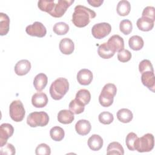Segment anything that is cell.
<instances>
[{
  "label": "cell",
  "mask_w": 155,
  "mask_h": 155,
  "mask_svg": "<svg viewBox=\"0 0 155 155\" xmlns=\"http://www.w3.org/2000/svg\"><path fill=\"white\" fill-rule=\"evenodd\" d=\"M74 10L71 21L76 27L79 28L87 26L96 15L94 11L82 5H76Z\"/></svg>",
  "instance_id": "obj_1"
},
{
  "label": "cell",
  "mask_w": 155,
  "mask_h": 155,
  "mask_svg": "<svg viewBox=\"0 0 155 155\" xmlns=\"http://www.w3.org/2000/svg\"><path fill=\"white\" fill-rule=\"evenodd\" d=\"M69 89V82L66 78H58L54 80L50 87L51 97L56 101L61 99Z\"/></svg>",
  "instance_id": "obj_2"
},
{
  "label": "cell",
  "mask_w": 155,
  "mask_h": 155,
  "mask_svg": "<svg viewBox=\"0 0 155 155\" xmlns=\"http://www.w3.org/2000/svg\"><path fill=\"white\" fill-rule=\"evenodd\" d=\"M117 88L112 83L105 84L99 96V102L104 107H108L113 103L114 97L116 94Z\"/></svg>",
  "instance_id": "obj_3"
},
{
  "label": "cell",
  "mask_w": 155,
  "mask_h": 155,
  "mask_svg": "<svg viewBox=\"0 0 155 155\" xmlns=\"http://www.w3.org/2000/svg\"><path fill=\"white\" fill-rule=\"evenodd\" d=\"M154 145V136L151 133H147L140 137H137L134 142V149L139 153L149 152L153 150Z\"/></svg>",
  "instance_id": "obj_4"
},
{
  "label": "cell",
  "mask_w": 155,
  "mask_h": 155,
  "mask_svg": "<svg viewBox=\"0 0 155 155\" xmlns=\"http://www.w3.org/2000/svg\"><path fill=\"white\" fill-rule=\"evenodd\" d=\"M49 116L45 111H34L28 114L27 123L31 127H44L49 122Z\"/></svg>",
  "instance_id": "obj_5"
},
{
  "label": "cell",
  "mask_w": 155,
  "mask_h": 155,
  "mask_svg": "<svg viewBox=\"0 0 155 155\" xmlns=\"http://www.w3.org/2000/svg\"><path fill=\"white\" fill-rule=\"evenodd\" d=\"M9 114L11 119L15 122H21L24 119L25 110L20 100H15L12 102L9 107Z\"/></svg>",
  "instance_id": "obj_6"
},
{
  "label": "cell",
  "mask_w": 155,
  "mask_h": 155,
  "mask_svg": "<svg viewBox=\"0 0 155 155\" xmlns=\"http://www.w3.org/2000/svg\"><path fill=\"white\" fill-rule=\"evenodd\" d=\"M111 26L107 22H101L94 24L91 28V33L94 38L101 39L110 34Z\"/></svg>",
  "instance_id": "obj_7"
},
{
  "label": "cell",
  "mask_w": 155,
  "mask_h": 155,
  "mask_svg": "<svg viewBox=\"0 0 155 155\" xmlns=\"http://www.w3.org/2000/svg\"><path fill=\"white\" fill-rule=\"evenodd\" d=\"M74 2L73 0H58L54 3V7L50 15L54 18L62 17L67 8Z\"/></svg>",
  "instance_id": "obj_8"
},
{
  "label": "cell",
  "mask_w": 155,
  "mask_h": 155,
  "mask_svg": "<svg viewBox=\"0 0 155 155\" xmlns=\"http://www.w3.org/2000/svg\"><path fill=\"white\" fill-rule=\"evenodd\" d=\"M25 31L30 36L39 38L45 36L47 33L45 27L42 24V23L38 21H36L33 24L27 26L25 28Z\"/></svg>",
  "instance_id": "obj_9"
},
{
  "label": "cell",
  "mask_w": 155,
  "mask_h": 155,
  "mask_svg": "<svg viewBox=\"0 0 155 155\" xmlns=\"http://www.w3.org/2000/svg\"><path fill=\"white\" fill-rule=\"evenodd\" d=\"M14 132L13 126L8 123L2 124L0 126V147L5 145L9 137H10Z\"/></svg>",
  "instance_id": "obj_10"
},
{
  "label": "cell",
  "mask_w": 155,
  "mask_h": 155,
  "mask_svg": "<svg viewBox=\"0 0 155 155\" xmlns=\"http://www.w3.org/2000/svg\"><path fill=\"white\" fill-rule=\"evenodd\" d=\"M110 48L115 53L119 52L124 48V39L118 35L111 36L107 42Z\"/></svg>",
  "instance_id": "obj_11"
},
{
  "label": "cell",
  "mask_w": 155,
  "mask_h": 155,
  "mask_svg": "<svg viewBox=\"0 0 155 155\" xmlns=\"http://www.w3.org/2000/svg\"><path fill=\"white\" fill-rule=\"evenodd\" d=\"M76 78L79 84L82 85H88L91 82L93 76L90 70L83 68L78 71Z\"/></svg>",
  "instance_id": "obj_12"
},
{
  "label": "cell",
  "mask_w": 155,
  "mask_h": 155,
  "mask_svg": "<svg viewBox=\"0 0 155 155\" xmlns=\"http://www.w3.org/2000/svg\"><path fill=\"white\" fill-rule=\"evenodd\" d=\"M141 81L144 86L147 87L152 92H154L155 76L154 72L145 71L142 73Z\"/></svg>",
  "instance_id": "obj_13"
},
{
  "label": "cell",
  "mask_w": 155,
  "mask_h": 155,
  "mask_svg": "<svg viewBox=\"0 0 155 155\" xmlns=\"http://www.w3.org/2000/svg\"><path fill=\"white\" fill-rule=\"evenodd\" d=\"M48 103V97L43 92H37L31 97V104L36 108H43Z\"/></svg>",
  "instance_id": "obj_14"
},
{
  "label": "cell",
  "mask_w": 155,
  "mask_h": 155,
  "mask_svg": "<svg viewBox=\"0 0 155 155\" xmlns=\"http://www.w3.org/2000/svg\"><path fill=\"white\" fill-rule=\"evenodd\" d=\"M31 69V63L27 59L19 61L15 66V71L18 76H24L27 74Z\"/></svg>",
  "instance_id": "obj_15"
},
{
  "label": "cell",
  "mask_w": 155,
  "mask_h": 155,
  "mask_svg": "<svg viewBox=\"0 0 155 155\" xmlns=\"http://www.w3.org/2000/svg\"><path fill=\"white\" fill-rule=\"evenodd\" d=\"M59 47L62 53L64 54H70L74 50V44L71 39L65 38L61 40Z\"/></svg>",
  "instance_id": "obj_16"
},
{
  "label": "cell",
  "mask_w": 155,
  "mask_h": 155,
  "mask_svg": "<svg viewBox=\"0 0 155 155\" xmlns=\"http://www.w3.org/2000/svg\"><path fill=\"white\" fill-rule=\"evenodd\" d=\"M91 129L90 122L85 119L79 120L75 125V130L77 133L81 136L88 134Z\"/></svg>",
  "instance_id": "obj_17"
},
{
  "label": "cell",
  "mask_w": 155,
  "mask_h": 155,
  "mask_svg": "<svg viewBox=\"0 0 155 155\" xmlns=\"http://www.w3.org/2000/svg\"><path fill=\"white\" fill-rule=\"evenodd\" d=\"M154 21L152 19L142 16L139 18L136 22L137 28L143 31H148L151 30L154 27Z\"/></svg>",
  "instance_id": "obj_18"
},
{
  "label": "cell",
  "mask_w": 155,
  "mask_h": 155,
  "mask_svg": "<svg viewBox=\"0 0 155 155\" xmlns=\"http://www.w3.org/2000/svg\"><path fill=\"white\" fill-rule=\"evenodd\" d=\"M48 82V78L44 73H41L38 74L34 78L33 85L35 88L38 91H41L45 88Z\"/></svg>",
  "instance_id": "obj_19"
},
{
  "label": "cell",
  "mask_w": 155,
  "mask_h": 155,
  "mask_svg": "<svg viewBox=\"0 0 155 155\" xmlns=\"http://www.w3.org/2000/svg\"><path fill=\"white\" fill-rule=\"evenodd\" d=\"M103 139L98 134H93L88 139V147L93 151H98L103 146Z\"/></svg>",
  "instance_id": "obj_20"
},
{
  "label": "cell",
  "mask_w": 155,
  "mask_h": 155,
  "mask_svg": "<svg viewBox=\"0 0 155 155\" xmlns=\"http://www.w3.org/2000/svg\"><path fill=\"white\" fill-rule=\"evenodd\" d=\"M74 119V113L70 110H62L58 114V121L63 124H71Z\"/></svg>",
  "instance_id": "obj_21"
},
{
  "label": "cell",
  "mask_w": 155,
  "mask_h": 155,
  "mask_svg": "<svg viewBox=\"0 0 155 155\" xmlns=\"http://www.w3.org/2000/svg\"><path fill=\"white\" fill-rule=\"evenodd\" d=\"M97 53L103 59H110L114 56L115 52L110 48L107 42H104L99 46Z\"/></svg>",
  "instance_id": "obj_22"
},
{
  "label": "cell",
  "mask_w": 155,
  "mask_h": 155,
  "mask_svg": "<svg viewBox=\"0 0 155 155\" xmlns=\"http://www.w3.org/2000/svg\"><path fill=\"white\" fill-rule=\"evenodd\" d=\"M10 19L8 15L2 12L0 13V35H6L9 31Z\"/></svg>",
  "instance_id": "obj_23"
},
{
  "label": "cell",
  "mask_w": 155,
  "mask_h": 155,
  "mask_svg": "<svg viewBox=\"0 0 155 155\" xmlns=\"http://www.w3.org/2000/svg\"><path fill=\"white\" fill-rule=\"evenodd\" d=\"M144 42L142 37L138 35H134L130 38L128 40L129 47L135 51L140 50L143 47Z\"/></svg>",
  "instance_id": "obj_24"
},
{
  "label": "cell",
  "mask_w": 155,
  "mask_h": 155,
  "mask_svg": "<svg viewBox=\"0 0 155 155\" xmlns=\"http://www.w3.org/2000/svg\"><path fill=\"white\" fill-rule=\"evenodd\" d=\"M117 119L122 123H128L133 118L132 112L127 108H121L117 112Z\"/></svg>",
  "instance_id": "obj_25"
},
{
  "label": "cell",
  "mask_w": 155,
  "mask_h": 155,
  "mask_svg": "<svg viewBox=\"0 0 155 155\" xmlns=\"http://www.w3.org/2000/svg\"><path fill=\"white\" fill-rule=\"evenodd\" d=\"M131 10V5L129 1L127 0L120 1L116 7V11L119 15L122 16H127L129 14Z\"/></svg>",
  "instance_id": "obj_26"
},
{
  "label": "cell",
  "mask_w": 155,
  "mask_h": 155,
  "mask_svg": "<svg viewBox=\"0 0 155 155\" xmlns=\"http://www.w3.org/2000/svg\"><path fill=\"white\" fill-rule=\"evenodd\" d=\"M107 154L123 155L124 154V150L120 143L113 142L108 144L107 148Z\"/></svg>",
  "instance_id": "obj_27"
},
{
  "label": "cell",
  "mask_w": 155,
  "mask_h": 155,
  "mask_svg": "<svg viewBox=\"0 0 155 155\" xmlns=\"http://www.w3.org/2000/svg\"><path fill=\"white\" fill-rule=\"evenodd\" d=\"M50 135L53 140L61 141L64 137L65 132L62 128L59 126H54L50 129Z\"/></svg>",
  "instance_id": "obj_28"
},
{
  "label": "cell",
  "mask_w": 155,
  "mask_h": 155,
  "mask_svg": "<svg viewBox=\"0 0 155 155\" xmlns=\"http://www.w3.org/2000/svg\"><path fill=\"white\" fill-rule=\"evenodd\" d=\"M75 98L85 105L90 101L91 94L87 89H81L76 93Z\"/></svg>",
  "instance_id": "obj_29"
},
{
  "label": "cell",
  "mask_w": 155,
  "mask_h": 155,
  "mask_svg": "<svg viewBox=\"0 0 155 155\" xmlns=\"http://www.w3.org/2000/svg\"><path fill=\"white\" fill-rule=\"evenodd\" d=\"M68 107L69 110L75 114L82 113L85 109V105L76 98L71 101Z\"/></svg>",
  "instance_id": "obj_30"
},
{
  "label": "cell",
  "mask_w": 155,
  "mask_h": 155,
  "mask_svg": "<svg viewBox=\"0 0 155 155\" xmlns=\"http://www.w3.org/2000/svg\"><path fill=\"white\" fill-rule=\"evenodd\" d=\"M54 0H40L38 2V7L41 11L50 14L54 7Z\"/></svg>",
  "instance_id": "obj_31"
},
{
  "label": "cell",
  "mask_w": 155,
  "mask_h": 155,
  "mask_svg": "<svg viewBox=\"0 0 155 155\" xmlns=\"http://www.w3.org/2000/svg\"><path fill=\"white\" fill-rule=\"evenodd\" d=\"M53 30L58 35H64L69 31V26L65 22H59L54 25Z\"/></svg>",
  "instance_id": "obj_32"
},
{
  "label": "cell",
  "mask_w": 155,
  "mask_h": 155,
  "mask_svg": "<svg viewBox=\"0 0 155 155\" xmlns=\"http://www.w3.org/2000/svg\"><path fill=\"white\" fill-rule=\"evenodd\" d=\"M120 31L124 35H128L131 31L133 29V24L131 21L128 19H124L120 21L119 24Z\"/></svg>",
  "instance_id": "obj_33"
},
{
  "label": "cell",
  "mask_w": 155,
  "mask_h": 155,
  "mask_svg": "<svg viewBox=\"0 0 155 155\" xmlns=\"http://www.w3.org/2000/svg\"><path fill=\"white\" fill-rule=\"evenodd\" d=\"M99 121L105 125L110 124L114 120L113 114L108 111H103L98 116Z\"/></svg>",
  "instance_id": "obj_34"
},
{
  "label": "cell",
  "mask_w": 155,
  "mask_h": 155,
  "mask_svg": "<svg viewBox=\"0 0 155 155\" xmlns=\"http://www.w3.org/2000/svg\"><path fill=\"white\" fill-rule=\"evenodd\" d=\"M137 136L136 133L133 132L129 133L126 136L125 143L127 148L130 151H134V142L137 139Z\"/></svg>",
  "instance_id": "obj_35"
},
{
  "label": "cell",
  "mask_w": 155,
  "mask_h": 155,
  "mask_svg": "<svg viewBox=\"0 0 155 155\" xmlns=\"http://www.w3.org/2000/svg\"><path fill=\"white\" fill-rule=\"evenodd\" d=\"M139 70L142 74L145 71L154 72L153 65L150 60L143 59L139 64Z\"/></svg>",
  "instance_id": "obj_36"
},
{
  "label": "cell",
  "mask_w": 155,
  "mask_h": 155,
  "mask_svg": "<svg viewBox=\"0 0 155 155\" xmlns=\"http://www.w3.org/2000/svg\"><path fill=\"white\" fill-rule=\"evenodd\" d=\"M16 153L15 148L10 143H6L2 147H0V154L1 155H13Z\"/></svg>",
  "instance_id": "obj_37"
},
{
  "label": "cell",
  "mask_w": 155,
  "mask_h": 155,
  "mask_svg": "<svg viewBox=\"0 0 155 155\" xmlns=\"http://www.w3.org/2000/svg\"><path fill=\"white\" fill-rule=\"evenodd\" d=\"M35 153L36 155H50L51 154V149L48 145L42 143L37 146Z\"/></svg>",
  "instance_id": "obj_38"
},
{
  "label": "cell",
  "mask_w": 155,
  "mask_h": 155,
  "mask_svg": "<svg viewBox=\"0 0 155 155\" xmlns=\"http://www.w3.org/2000/svg\"><path fill=\"white\" fill-rule=\"evenodd\" d=\"M131 58V52L125 49H123L118 52L117 59L121 62H127L129 61Z\"/></svg>",
  "instance_id": "obj_39"
},
{
  "label": "cell",
  "mask_w": 155,
  "mask_h": 155,
  "mask_svg": "<svg viewBox=\"0 0 155 155\" xmlns=\"http://www.w3.org/2000/svg\"><path fill=\"white\" fill-rule=\"evenodd\" d=\"M142 17L150 18L154 21L155 20V8L152 6H147L143 10L142 13Z\"/></svg>",
  "instance_id": "obj_40"
},
{
  "label": "cell",
  "mask_w": 155,
  "mask_h": 155,
  "mask_svg": "<svg viewBox=\"0 0 155 155\" xmlns=\"http://www.w3.org/2000/svg\"><path fill=\"white\" fill-rule=\"evenodd\" d=\"M87 2L93 7H99L104 2L103 0H87Z\"/></svg>",
  "instance_id": "obj_41"
}]
</instances>
